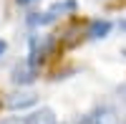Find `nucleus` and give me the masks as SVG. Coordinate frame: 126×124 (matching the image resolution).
Returning a JSON list of instances; mask_svg holds the SVG:
<instances>
[{
    "mask_svg": "<svg viewBox=\"0 0 126 124\" xmlns=\"http://www.w3.org/2000/svg\"><path fill=\"white\" fill-rule=\"evenodd\" d=\"M78 124H119V114H116V109H113V106L103 104V106H98V109L88 111L86 117H81Z\"/></svg>",
    "mask_w": 126,
    "mask_h": 124,
    "instance_id": "nucleus-1",
    "label": "nucleus"
},
{
    "mask_svg": "<svg viewBox=\"0 0 126 124\" xmlns=\"http://www.w3.org/2000/svg\"><path fill=\"white\" fill-rule=\"evenodd\" d=\"M35 79V66L30 63V61H23V63H18L13 68V84H33Z\"/></svg>",
    "mask_w": 126,
    "mask_h": 124,
    "instance_id": "nucleus-2",
    "label": "nucleus"
},
{
    "mask_svg": "<svg viewBox=\"0 0 126 124\" xmlns=\"http://www.w3.org/2000/svg\"><path fill=\"white\" fill-rule=\"evenodd\" d=\"M23 124H58V119H56V111L53 109L40 106V109L33 111V114H28Z\"/></svg>",
    "mask_w": 126,
    "mask_h": 124,
    "instance_id": "nucleus-3",
    "label": "nucleus"
},
{
    "mask_svg": "<svg viewBox=\"0 0 126 124\" xmlns=\"http://www.w3.org/2000/svg\"><path fill=\"white\" fill-rule=\"evenodd\" d=\"M111 30V20H93L88 25V38H106Z\"/></svg>",
    "mask_w": 126,
    "mask_h": 124,
    "instance_id": "nucleus-4",
    "label": "nucleus"
},
{
    "mask_svg": "<svg viewBox=\"0 0 126 124\" xmlns=\"http://www.w3.org/2000/svg\"><path fill=\"white\" fill-rule=\"evenodd\" d=\"M30 104H35V94H15L8 99V106L10 109H25Z\"/></svg>",
    "mask_w": 126,
    "mask_h": 124,
    "instance_id": "nucleus-5",
    "label": "nucleus"
},
{
    "mask_svg": "<svg viewBox=\"0 0 126 124\" xmlns=\"http://www.w3.org/2000/svg\"><path fill=\"white\" fill-rule=\"evenodd\" d=\"M73 8H76V0H66V3H56L53 8H50V13H66V10H73Z\"/></svg>",
    "mask_w": 126,
    "mask_h": 124,
    "instance_id": "nucleus-6",
    "label": "nucleus"
},
{
    "mask_svg": "<svg viewBox=\"0 0 126 124\" xmlns=\"http://www.w3.org/2000/svg\"><path fill=\"white\" fill-rule=\"evenodd\" d=\"M116 96H119V99L124 101V104H126V81H124V84H121V86L116 89Z\"/></svg>",
    "mask_w": 126,
    "mask_h": 124,
    "instance_id": "nucleus-7",
    "label": "nucleus"
},
{
    "mask_svg": "<svg viewBox=\"0 0 126 124\" xmlns=\"http://www.w3.org/2000/svg\"><path fill=\"white\" fill-rule=\"evenodd\" d=\"M0 124H20V122L13 119V117H8V119H0Z\"/></svg>",
    "mask_w": 126,
    "mask_h": 124,
    "instance_id": "nucleus-8",
    "label": "nucleus"
},
{
    "mask_svg": "<svg viewBox=\"0 0 126 124\" xmlns=\"http://www.w3.org/2000/svg\"><path fill=\"white\" fill-rule=\"evenodd\" d=\"M5 48H8V43H5V41H3V38H0V56H3V53H5Z\"/></svg>",
    "mask_w": 126,
    "mask_h": 124,
    "instance_id": "nucleus-9",
    "label": "nucleus"
},
{
    "mask_svg": "<svg viewBox=\"0 0 126 124\" xmlns=\"http://www.w3.org/2000/svg\"><path fill=\"white\" fill-rule=\"evenodd\" d=\"M20 5H30V3H35V0H18Z\"/></svg>",
    "mask_w": 126,
    "mask_h": 124,
    "instance_id": "nucleus-10",
    "label": "nucleus"
},
{
    "mask_svg": "<svg viewBox=\"0 0 126 124\" xmlns=\"http://www.w3.org/2000/svg\"><path fill=\"white\" fill-rule=\"evenodd\" d=\"M119 28H121V30H126V20H121V23H119Z\"/></svg>",
    "mask_w": 126,
    "mask_h": 124,
    "instance_id": "nucleus-11",
    "label": "nucleus"
},
{
    "mask_svg": "<svg viewBox=\"0 0 126 124\" xmlns=\"http://www.w3.org/2000/svg\"><path fill=\"white\" fill-rule=\"evenodd\" d=\"M124 53H126V51H124Z\"/></svg>",
    "mask_w": 126,
    "mask_h": 124,
    "instance_id": "nucleus-12",
    "label": "nucleus"
}]
</instances>
